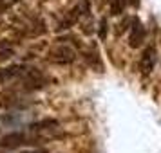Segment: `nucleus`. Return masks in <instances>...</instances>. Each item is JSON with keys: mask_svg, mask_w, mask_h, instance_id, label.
I'll return each mask as SVG.
<instances>
[{"mask_svg": "<svg viewBox=\"0 0 161 153\" xmlns=\"http://www.w3.org/2000/svg\"><path fill=\"white\" fill-rule=\"evenodd\" d=\"M98 34H100L102 40H105V36H107V20H105V18H102V22H100V31H98Z\"/></svg>", "mask_w": 161, "mask_h": 153, "instance_id": "obj_8", "label": "nucleus"}, {"mask_svg": "<svg viewBox=\"0 0 161 153\" xmlns=\"http://www.w3.org/2000/svg\"><path fill=\"white\" fill-rule=\"evenodd\" d=\"M11 56H13V51L11 49H2L0 51V61H8Z\"/></svg>", "mask_w": 161, "mask_h": 153, "instance_id": "obj_9", "label": "nucleus"}, {"mask_svg": "<svg viewBox=\"0 0 161 153\" xmlns=\"http://www.w3.org/2000/svg\"><path fill=\"white\" fill-rule=\"evenodd\" d=\"M42 139L38 137L35 131H11L8 135L0 139V148L4 150H16V148H22L27 144H38Z\"/></svg>", "mask_w": 161, "mask_h": 153, "instance_id": "obj_1", "label": "nucleus"}, {"mask_svg": "<svg viewBox=\"0 0 161 153\" xmlns=\"http://www.w3.org/2000/svg\"><path fill=\"white\" fill-rule=\"evenodd\" d=\"M25 115H27V114L16 110V112H11V114H4V115L0 117V123L6 124V126H20V124L25 121Z\"/></svg>", "mask_w": 161, "mask_h": 153, "instance_id": "obj_6", "label": "nucleus"}, {"mask_svg": "<svg viewBox=\"0 0 161 153\" xmlns=\"http://www.w3.org/2000/svg\"><path fill=\"white\" fill-rule=\"evenodd\" d=\"M145 42V27L139 18H132V25H130V33H129V45L132 49L141 47Z\"/></svg>", "mask_w": 161, "mask_h": 153, "instance_id": "obj_4", "label": "nucleus"}, {"mask_svg": "<svg viewBox=\"0 0 161 153\" xmlns=\"http://www.w3.org/2000/svg\"><path fill=\"white\" fill-rule=\"evenodd\" d=\"M109 4H110V13L112 15H121L127 0H109Z\"/></svg>", "mask_w": 161, "mask_h": 153, "instance_id": "obj_7", "label": "nucleus"}, {"mask_svg": "<svg viewBox=\"0 0 161 153\" xmlns=\"http://www.w3.org/2000/svg\"><path fill=\"white\" fill-rule=\"evenodd\" d=\"M20 79H22L24 87L29 88V90H36V88H42L44 87V76L40 70L33 69V67H24L22 69V74H20Z\"/></svg>", "mask_w": 161, "mask_h": 153, "instance_id": "obj_3", "label": "nucleus"}, {"mask_svg": "<svg viewBox=\"0 0 161 153\" xmlns=\"http://www.w3.org/2000/svg\"><path fill=\"white\" fill-rule=\"evenodd\" d=\"M49 59L53 63H58V65H69L76 59V52L74 49L67 47V45H54L51 51H49Z\"/></svg>", "mask_w": 161, "mask_h": 153, "instance_id": "obj_2", "label": "nucleus"}, {"mask_svg": "<svg viewBox=\"0 0 161 153\" xmlns=\"http://www.w3.org/2000/svg\"><path fill=\"white\" fill-rule=\"evenodd\" d=\"M6 81V72H4V69H0V83H4Z\"/></svg>", "mask_w": 161, "mask_h": 153, "instance_id": "obj_10", "label": "nucleus"}, {"mask_svg": "<svg viewBox=\"0 0 161 153\" xmlns=\"http://www.w3.org/2000/svg\"><path fill=\"white\" fill-rule=\"evenodd\" d=\"M156 59H158V52L154 47H147L143 54H141V59H139V70L143 76H148V74L154 70L156 67Z\"/></svg>", "mask_w": 161, "mask_h": 153, "instance_id": "obj_5", "label": "nucleus"}]
</instances>
